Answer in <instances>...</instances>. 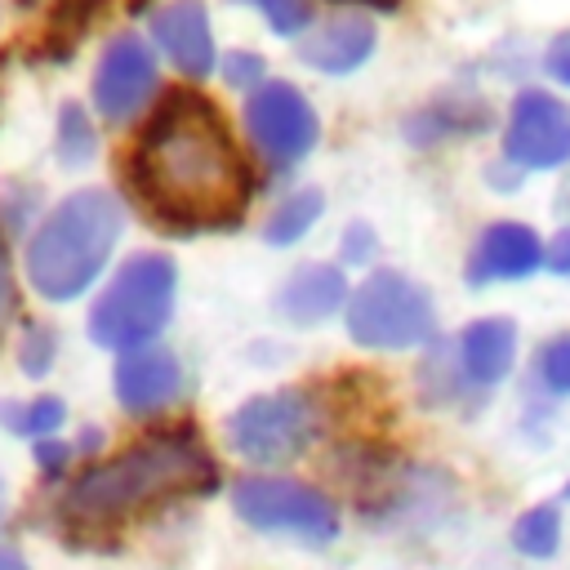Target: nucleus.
<instances>
[{"label":"nucleus","instance_id":"obj_1","mask_svg":"<svg viewBox=\"0 0 570 570\" xmlns=\"http://www.w3.org/2000/svg\"><path fill=\"white\" fill-rule=\"evenodd\" d=\"M138 200L178 232L227 227L249 200V169L209 98L174 89L129 151Z\"/></svg>","mask_w":570,"mask_h":570},{"label":"nucleus","instance_id":"obj_2","mask_svg":"<svg viewBox=\"0 0 570 570\" xmlns=\"http://www.w3.org/2000/svg\"><path fill=\"white\" fill-rule=\"evenodd\" d=\"M209 490H218V463L205 450V441L191 428H165L102 463H89L67 485L58 512L67 525L94 534Z\"/></svg>","mask_w":570,"mask_h":570},{"label":"nucleus","instance_id":"obj_3","mask_svg":"<svg viewBox=\"0 0 570 570\" xmlns=\"http://www.w3.org/2000/svg\"><path fill=\"white\" fill-rule=\"evenodd\" d=\"M125 236V200L111 187H76L27 236L22 272L45 303H76L98 285Z\"/></svg>","mask_w":570,"mask_h":570},{"label":"nucleus","instance_id":"obj_4","mask_svg":"<svg viewBox=\"0 0 570 570\" xmlns=\"http://www.w3.org/2000/svg\"><path fill=\"white\" fill-rule=\"evenodd\" d=\"M178 303V263L165 249L129 254L89 303V338L107 352L147 347L160 338Z\"/></svg>","mask_w":570,"mask_h":570},{"label":"nucleus","instance_id":"obj_5","mask_svg":"<svg viewBox=\"0 0 570 570\" xmlns=\"http://www.w3.org/2000/svg\"><path fill=\"white\" fill-rule=\"evenodd\" d=\"M343 325L365 352H414L436 338V303L423 281L396 267H374L352 285Z\"/></svg>","mask_w":570,"mask_h":570},{"label":"nucleus","instance_id":"obj_6","mask_svg":"<svg viewBox=\"0 0 570 570\" xmlns=\"http://www.w3.org/2000/svg\"><path fill=\"white\" fill-rule=\"evenodd\" d=\"M321 432H325V410L307 387L258 392L227 419L232 454H240L245 463H258V468L298 459L303 450L316 445Z\"/></svg>","mask_w":570,"mask_h":570},{"label":"nucleus","instance_id":"obj_7","mask_svg":"<svg viewBox=\"0 0 570 570\" xmlns=\"http://www.w3.org/2000/svg\"><path fill=\"white\" fill-rule=\"evenodd\" d=\"M232 508L245 525L267 534H294L307 543H330L338 534V503L298 476H240L232 485Z\"/></svg>","mask_w":570,"mask_h":570},{"label":"nucleus","instance_id":"obj_8","mask_svg":"<svg viewBox=\"0 0 570 570\" xmlns=\"http://www.w3.org/2000/svg\"><path fill=\"white\" fill-rule=\"evenodd\" d=\"M240 125H245V142L254 147V156L267 160L272 169L303 165L321 142V116L312 98L298 85L276 80V76L240 102Z\"/></svg>","mask_w":570,"mask_h":570},{"label":"nucleus","instance_id":"obj_9","mask_svg":"<svg viewBox=\"0 0 570 570\" xmlns=\"http://www.w3.org/2000/svg\"><path fill=\"white\" fill-rule=\"evenodd\" d=\"M156 94H160V62L151 40L142 31H116L94 62V80H89L94 111L107 125H129L151 107Z\"/></svg>","mask_w":570,"mask_h":570},{"label":"nucleus","instance_id":"obj_10","mask_svg":"<svg viewBox=\"0 0 570 570\" xmlns=\"http://www.w3.org/2000/svg\"><path fill=\"white\" fill-rule=\"evenodd\" d=\"M503 160L521 174L570 165V102L552 89H521L503 120Z\"/></svg>","mask_w":570,"mask_h":570},{"label":"nucleus","instance_id":"obj_11","mask_svg":"<svg viewBox=\"0 0 570 570\" xmlns=\"http://www.w3.org/2000/svg\"><path fill=\"white\" fill-rule=\"evenodd\" d=\"M147 40L183 80H205L218 67V45H214V22L205 0L156 4L147 13Z\"/></svg>","mask_w":570,"mask_h":570},{"label":"nucleus","instance_id":"obj_12","mask_svg":"<svg viewBox=\"0 0 570 570\" xmlns=\"http://www.w3.org/2000/svg\"><path fill=\"white\" fill-rule=\"evenodd\" d=\"M543 254H548V240L530 227V223H517V218H499L490 223L468 258H463V281L472 289H485V285H512V281H525L543 267Z\"/></svg>","mask_w":570,"mask_h":570},{"label":"nucleus","instance_id":"obj_13","mask_svg":"<svg viewBox=\"0 0 570 570\" xmlns=\"http://www.w3.org/2000/svg\"><path fill=\"white\" fill-rule=\"evenodd\" d=\"M187 387L183 361L165 347V343H147V347H129L116 356L111 365V392L120 401V410L129 414H156L169 410Z\"/></svg>","mask_w":570,"mask_h":570},{"label":"nucleus","instance_id":"obj_14","mask_svg":"<svg viewBox=\"0 0 570 570\" xmlns=\"http://www.w3.org/2000/svg\"><path fill=\"white\" fill-rule=\"evenodd\" d=\"M450 347H454V365H459L468 392L485 396L517 365V321H508V316H476V321H468L450 338Z\"/></svg>","mask_w":570,"mask_h":570},{"label":"nucleus","instance_id":"obj_15","mask_svg":"<svg viewBox=\"0 0 570 570\" xmlns=\"http://www.w3.org/2000/svg\"><path fill=\"white\" fill-rule=\"evenodd\" d=\"M374 45H379V31L365 13H334L312 22V31L298 36L294 53L303 67L321 76H352L374 58Z\"/></svg>","mask_w":570,"mask_h":570},{"label":"nucleus","instance_id":"obj_16","mask_svg":"<svg viewBox=\"0 0 570 570\" xmlns=\"http://www.w3.org/2000/svg\"><path fill=\"white\" fill-rule=\"evenodd\" d=\"M347 298H352V285L338 263H303L281 281L276 316L298 330H316L338 312H347Z\"/></svg>","mask_w":570,"mask_h":570},{"label":"nucleus","instance_id":"obj_17","mask_svg":"<svg viewBox=\"0 0 570 570\" xmlns=\"http://www.w3.org/2000/svg\"><path fill=\"white\" fill-rule=\"evenodd\" d=\"M485 125H490L485 102H436V107H423L405 120V138L414 147H436L450 138H468Z\"/></svg>","mask_w":570,"mask_h":570},{"label":"nucleus","instance_id":"obj_18","mask_svg":"<svg viewBox=\"0 0 570 570\" xmlns=\"http://www.w3.org/2000/svg\"><path fill=\"white\" fill-rule=\"evenodd\" d=\"M321 214H325V191H321V187H294V191H285V196L267 209V218H263V240H267L272 249H289V245H298L303 236H312V227L321 223Z\"/></svg>","mask_w":570,"mask_h":570},{"label":"nucleus","instance_id":"obj_19","mask_svg":"<svg viewBox=\"0 0 570 570\" xmlns=\"http://www.w3.org/2000/svg\"><path fill=\"white\" fill-rule=\"evenodd\" d=\"M0 423L13 436H31V441H49L58 436V428L67 423V405L58 396H31V401H0Z\"/></svg>","mask_w":570,"mask_h":570},{"label":"nucleus","instance_id":"obj_20","mask_svg":"<svg viewBox=\"0 0 570 570\" xmlns=\"http://www.w3.org/2000/svg\"><path fill=\"white\" fill-rule=\"evenodd\" d=\"M94 151H98V129H94L89 111L80 102H62L58 125H53V156L67 169H80L94 160Z\"/></svg>","mask_w":570,"mask_h":570},{"label":"nucleus","instance_id":"obj_21","mask_svg":"<svg viewBox=\"0 0 570 570\" xmlns=\"http://www.w3.org/2000/svg\"><path fill=\"white\" fill-rule=\"evenodd\" d=\"M512 543H517V552H525L534 561L552 557L561 548V508L557 503H534L530 512H521L517 525H512Z\"/></svg>","mask_w":570,"mask_h":570},{"label":"nucleus","instance_id":"obj_22","mask_svg":"<svg viewBox=\"0 0 570 570\" xmlns=\"http://www.w3.org/2000/svg\"><path fill=\"white\" fill-rule=\"evenodd\" d=\"M534 383L548 396H570V330L534 347Z\"/></svg>","mask_w":570,"mask_h":570},{"label":"nucleus","instance_id":"obj_23","mask_svg":"<svg viewBox=\"0 0 570 570\" xmlns=\"http://www.w3.org/2000/svg\"><path fill=\"white\" fill-rule=\"evenodd\" d=\"M240 4H249V9H254L276 36H285V40L307 36L312 22H316V4H312V0H240Z\"/></svg>","mask_w":570,"mask_h":570},{"label":"nucleus","instance_id":"obj_24","mask_svg":"<svg viewBox=\"0 0 570 570\" xmlns=\"http://www.w3.org/2000/svg\"><path fill=\"white\" fill-rule=\"evenodd\" d=\"M53 356H58V334H53V325L31 321V325L22 330V338H18V370H22L27 379H45V374L53 370Z\"/></svg>","mask_w":570,"mask_h":570},{"label":"nucleus","instance_id":"obj_25","mask_svg":"<svg viewBox=\"0 0 570 570\" xmlns=\"http://www.w3.org/2000/svg\"><path fill=\"white\" fill-rule=\"evenodd\" d=\"M223 80L249 98L254 89H263V85L272 80V76H267V58L254 53V49H232V53L223 58Z\"/></svg>","mask_w":570,"mask_h":570},{"label":"nucleus","instance_id":"obj_26","mask_svg":"<svg viewBox=\"0 0 570 570\" xmlns=\"http://www.w3.org/2000/svg\"><path fill=\"white\" fill-rule=\"evenodd\" d=\"M379 254V232L370 223H347L338 236V267H365Z\"/></svg>","mask_w":570,"mask_h":570},{"label":"nucleus","instance_id":"obj_27","mask_svg":"<svg viewBox=\"0 0 570 570\" xmlns=\"http://www.w3.org/2000/svg\"><path fill=\"white\" fill-rule=\"evenodd\" d=\"M71 454H76V445H67V441H58V436L36 441V463H40L45 476H62L67 463H71Z\"/></svg>","mask_w":570,"mask_h":570},{"label":"nucleus","instance_id":"obj_28","mask_svg":"<svg viewBox=\"0 0 570 570\" xmlns=\"http://www.w3.org/2000/svg\"><path fill=\"white\" fill-rule=\"evenodd\" d=\"M543 71H548L557 85L570 89V27L552 36V45H548V53H543Z\"/></svg>","mask_w":570,"mask_h":570},{"label":"nucleus","instance_id":"obj_29","mask_svg":"<svg viewBox=\"0 0 570 570\" xmlns=\"http://www.w3.org/2000/svg\"><path fill=\"white\" fill-rule=\"evenodd\" d=\"M543 267L552 276H570V227H561L552 240H548V254H543Z\"/></svg>","mask_w":570,"mask_h":570},{"label":"nucleus","instance_id":"obj_30","mask_svg":"<svg viewBox=\"0 0 570 570\" xmlns=\"http://www.w3.org/2000/svg\"><path fill=\"white\" fill-rule=\"evenodd\" d=\"M13 303H18V294H13V276H9V258H4V249H0V330L13 321Z\"/></svg>","mask_w":570,"mask_h":570},{"label":"nucleus","instance_id":"obj_31","mask_svg":"<svg viewBox=\"0 0 570 570\" xmlns=\"http://www.w3.org/2000/svg\"><path fill=\"white\" fill-rule=\"evenodd\" d=\"M0 570H27V561L13 548H0Z\"/></svg>","mask_w":570,"mask_h":570},{"label":"nucleus","instance_id":"obj_32","mask_svg":"<svg viewBox=\"0 0 570 570\" xmlns=\"http://www.w3.org/2000/svg\"><path fill=\"white\" fill-rule=\"evenodd\" d=\"M0 512H4V481H0Z\"/></svg>","mask_w":570,"mask_h":570}]
</instances>
